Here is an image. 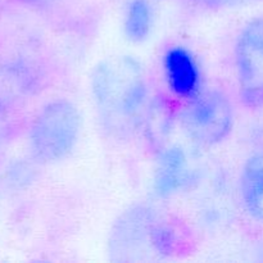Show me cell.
Segmentation results:
<instances>
[{"instance_id": "6da1fadb", "label": "cell", "mask_w": 263, "mask_h": 263, "mask_svg": "<svg viewBox=\"0 0 263 263\" xmlns=\"http://www.w3.org/2000/svg\"><path fill=\"white\" fill-rule=\"evenodd\" d=\"M91 91L100 122L109 135L128 138L145 122L149 90L138 59L116 55L100 62L92 72Z\"/></svg>"}, {"instance_id": "7a4b0ae2", "label": "cell", "mask_w": 263, "mask_h": 263, "mask_svg": "<svg viewBox=\"0 0 263 263\" xmlns=\"http://www.w3.org/2000/svg\"><path fill=\"white\" fill-rule=\"evenodd\" d=\"M81 133L79 109L66 99L53 100L39 112L30 128V151L37 162L53 164L71 154Z\"/></svg>"}, {"instance_id": "3957f363", "label": "cell", "mask_w": 263, "mask_h": 263, "mask_svg": "<svg viewBox=\"0 0 263 263\" xmlns=\"http://www.w3.org/2000/svg\"><path fill=\"white\" fill-rule=\"evenodd\" d=\"M180 121L186 135L195 143L213 145L228 138L234 127L235 113L225 92L200 90L187 99Z\"/></svg>"}, {"instance_id": "277c9868", "label": "cell", "mask_w": 263, "mask_h": 263, "mask_svg": "<svg viewBox=\"0 0 263 263\" xmlns=\"http://www.w3.org/2000/svg\"><path fill=\"white\" fill-rule=\"evenodd\" d=\"M240 97L248 107L263 105V18L249 21L235 43Z\"/></svg>"}, {"instance_id": "5b68a950", "label": "cell", "mask_w": 263, "mask_h": 263, "mask_svg": "<svg viewBox=\"0 0 263 263\" xmlns=\"http://www.w3.org/2000/svg\"><path fill=\"white\" fill-rule=\"evenodd\" d=\"M157 216L144 205H136L121 215L110 233V258L136 262L151 259L149 254L156 256L152 248V228Z\"/></svg>"}, {"instance_id": "8992f818", "label": "cell", "mask_w": 263, "mask_h": 263, "mask_svg": "<svg viewBox=\"0 0 263 263\" xmlns=\"http://www.w3.org/2000/svg\"><path fill=\"white\" fill-rule=\"evenodd\" d=\"M167 85L176 97L190 99L200 91L202 74L197 59L184 46H171L163 57Z\"/></svg>"}, {"instance_id": "52a82bcc", "label": "cell", "mask_w": 263, "mask_h": 263, "mask_svg": "<svg viewBox=\"0 0 263 263\" xmlns=\"http://www.w3.org/2000/svg\"><path fill=\"white\" fill-rule=\"evenodd\" d=\"M192 176L193 172L186 154L181 148L172 146L163 149L159 154L154 174V193L161 198L170 197L189 184Z\"/></svg>"}, {"instance_id": "ba28073f", "label": "cell", "mask_w": 263, "mask_h": 263, "mask_svg": "<svg viewBox=\"0 0 263 263\" xmlns=\"http://www.w3.org/2000/svg\"><path fill=\"white\" fill-rule=\"evenodd\" d=\"M241 200L247 212L263 222V153L249 157L240 177Z\"/></svg>"}, {"instance_id": "9c48e42d", "label": "cell", "mask_w": 263, "mask_h": 263, "mask_svg": "<svg viewBox=\"0 0 263 263\" xmlns=\"http://www.w3.org/2000/svg\"><path fill=\"white\" fill-rule=\"evenodd\" d=\"M153 23V10L148 0H131L126 8L123 30L128 40L140 43L148 37Z\"/></svg>"}, {"instance_id": "30bf717a", "label": "cell", "mask_w": 263, "mask_h": 263, "mask_svg": "<svg viewBox=\"0 0 263 263\" xmlns=\"http://www.w3.org/2000/svg\"><path fill=\"white\" fill-rule=\"evenodd\" d=\"M199 5L210 9H231V8L247 7V5L256 4L262 0H194Z\"/></svg>"}, {"instance_id": "8fae6325", "label": "cell", "mask_w": 263, "mask_h": 263, "mask_svg": "<svg viewBox=\"0 0 263 263\" xmlns=\"http://www.w3.org/2000/svg\"><path fill=\"white\" fill-rule=\"evenodd\" d=\"M17 2L22 3V4L28 5V7H36V8H44L51 5L55 3L57 0H17Z\"/></svg>"}]
</instances>
